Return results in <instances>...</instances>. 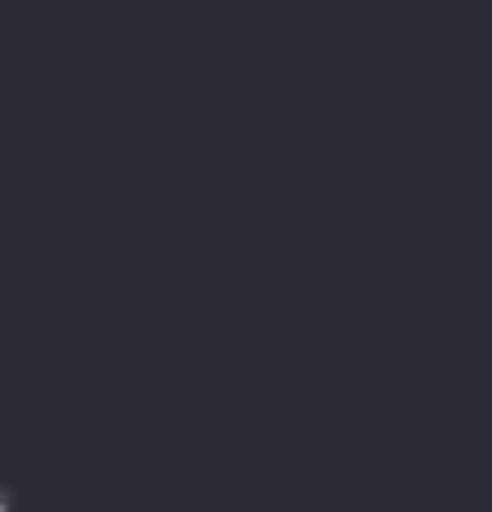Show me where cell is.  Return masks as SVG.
<instances>
[{"label": "cell", "instance_id": "obj_1", "mask_svg": "<svg viewBox=\"0 0 492 512\" xmlns=\"http://www.w3.org/2000/svg\"><path fill=\"white\" fill-rule=\"evenodd\" d=\"M14 502H17L14 486H7V482H0V512H14Z\"/></svg>", "mask_w": 492, "mask_h": 512}]
</instances>
